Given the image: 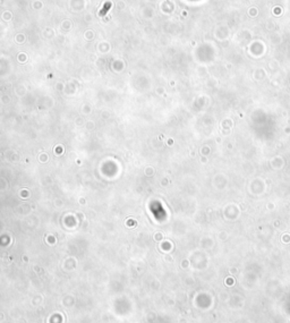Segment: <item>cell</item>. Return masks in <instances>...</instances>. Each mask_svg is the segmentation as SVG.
Segmentation results:
<instances>
[{"instance_id": "cell-1", "label": "cell", "mask_w": 290, "mask_h": 323, "mask_svg": "<svg viewBox=\"0 0 290 323\" xmlns=\"http://www.w3.org/2000/svg\"><path fill=\"white\" fill-rule=\"evenodd\" d=\"M110 7H111V2H110V1H108V2H105L104 6L102 7L101 10L99 11V15H100V16H104V15L107 14V13H108L109 9H110Z\"/></svg>"}]
</instances>
